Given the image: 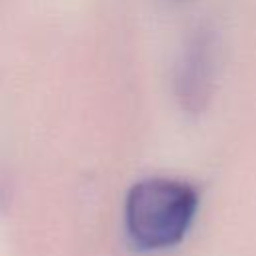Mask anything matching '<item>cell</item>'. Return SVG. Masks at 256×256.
Here are the masks:
<instances>
[{
    "instance_id": "1",
    "label": "cell",
    "mask_w": 256,
    "mask_h": 256,
    "mask_svg": "<svg viewBox=\"0 0 256 256\" xmlns=\"http://www.w3.org/2000/svg\"><path fill=\"white\" fill-rule=\"evenodd\" d=\"M198 210V192L174 178H144L136 182L124 202V224L140 250L176 246L192 226Z\"/></svg>"
}]
</instances>
